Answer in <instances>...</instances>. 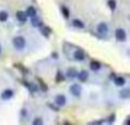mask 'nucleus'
Returning <instances> with one entry per match:
<instances>
[{
  "label": "nucleus",
  "instance_id": "1",
  "mask_svg": "<svg viewBox=\"0 0 130 125\" xmlns=\"http://www.w3.org/2000/svg\"><path fill=\"white\" fill-rule=\"evenodd\" d=\"M13 46L15 47V49L17 50H22L25 47V40L22 36H16L13 40Z\"/></svg>",
  "mask_w": 130,
  "mask_h": 125
},
{
  "label": "nucleus",
  "instance_id": "2",
  "mask_svg": "<svg viewBox=\"0 0 130 125\" xmlns=\"http://www.w3.org/2000/svg\"><path fill=\"white\" fill-rule=\"evenodd\" d=\"M115 39L119 42H123L127 39V33L123 29H117L115 30Z\"/></svg>",
  "mask_w": 130,
  "mask_h": 125
},
{
  "label": "nucleus",
  "instance_id": "3",
  "mask_svg": "<svg viewBox=\"0 0 130 125\" xmlns=\"http://www.w3.org/2000/svg\"><path fill=\"white\" fill-rule=\"evenodd\" d=\"M97 31H98V33L102 34V35L107 34V32H108L107 24H106V23H101V24H98V26H97Z\"/></svg>",
  "mask_w": 130,
  "mask_h": 125
},
{
  "label": "nucleus",
  "instance_id": "4",
  "mask_svg": "<svg viewBox=\"0 0 130 125\" xmlns=\"http://www.w3.org/2000/svg\"><path fill=\"white\" fill-rule=\"evenodd\" d=\"M70 91H71V93L73 94V96L79 97L81 93V87L79 84H73L71 87V89H70Z\"/></svg>",
  "mask_w": 130,
  "mask_h": 125
},
{
  "label": "nucleus",
  "instance_id": "5",
  "mask_svg": "<svg viewBox=\"0 0 130 125\" xmlns=\"http://www.w3.org/2000/svg\"><path fill=\"white\" fill-rule=\"evenodd\" d=\"M120 98L122 99H129L130 98V89L129 88H126V89H122L119 93Z\"/></svg>",
  "mask_w": 130,
  "mask_h": 125
},
{
  "label": "nucleus",
  "instance_id": "6",
  "mask_svg": "<svg viewBox=\"0 0 130 125\" xmlns=\"http://www.w3.org/2000/svg\"><path fill=\"white\" fill-rule=\"evenodd\" d=\"M74 58H75L78 61H82L83 59L86 58V56H85V52H83V51H81V50H76V51L74 52Z\"/></svg>",
  "mask_w": 130,
  "mask_h": 125
},
{
  "label": "nucleus",
  "instance_id": "7",
  "mask_svg": "<svg viewBox=\"0 0 130 125\" xmlns=\"http://www.w3.org/2000/svg\"><path fill=\"white\" fill-rule=\"evenodd\" d=\"M55 102L57 103L58 106H64L65 105V102H66V99H65V97L64 96H62V94H58V96L55 98Z\"/></svg>",
  "mask_w": 130,
  "mask_h": 125
},
{
  "label": "nucleus",
  "instance_id": "8",
  "mask_svg": "<svg viewBox=\"0 0 130 125\" xmlns=\"http://www.w3.org/2000/svg\"><path fill=\"white\" fill-rule=\"evenodd\" d=\"M16 17H17V19L20 20V22H25L27 18V14L24 13V11H17L16 13Z\"/></svg>",
  "mask_w": 130,
  "mask_h": 125
},
{
  "label": "nucleus",
  "instance_id": "9",
  "mask_svg": "<svg viewBox=\"0 0 130 125\" xmlns=\"http://www.w3.org/2000/svg\"><path fill=\"white\" fill-rule=\"evenodd\" d=\"M11 97H13V91L9 89L5 90V91L1 93V98L4 99V100H8V99H10Z\"/></svg>",
  "mask_w": 130,
  "mask_h": 125
},
{
  "label": "nucleus",
  "instance_id": "10",
  "mask_svg": "<svg viewBox=\"0 0 130 125\" xmlns=\"http://www.w3.org/2000/svg\"><path fill=\"white\" fill-rule=\"evenodd\" d=\"M88 72L86 71H81L80 73H78V78L81 81V82H86V81L88 80Z\"/></svg>",
  "mask_w": 130,
  "mask_h": 125
},
{
  "label": "nucleus",
  "instance_id": "11",
  "mask_svg": "<svg viewBox=\"0 0 130 125\" xmlns=\"http://www.w3.org/2000/svg\"><path fill=\"white\" fill-rule=\"evenodd\" d=\"M114 84L118 85V87H122V85L126 84V78L122 77V76H118V77L114 78Z\"/></svg>",
  "mask_w": 130,
  "mask_h": 125
},
{
  "label": "nucleus",
  "instance_id": "12",
  "mask_svg": "<svg viewBox=\"0 0 130 125\" xmlns=\"http://www.w3.org/2000/svg\"><path fill=\"white\" fill-rule=\"evenodd\" d=\"M90 69L91 71H99L101 69V64H99V61H96V60H92L90 62Z\"/></svg>",
  "mask_w": 130,
  "mask_h": 125
},
{
  "label": "nucleus",
  "instance_id": "13",
  "mask_svg": "<svg viewBox=\"0 0 130 125\" xmlns=\"http://www.w3.org/2000/svg\"><path fill=\"white\" fill-rule=\"evenodd\" d=\"M26 14H27V16H30L31 18H33V17H36L37 16V11H36V9H34L33 7H29L27 10H26Z\"/></svg>",
  "mask_w": 130,
  "mask_h": 125
},
{
  "label": "nucleus",
  "instance_id": "14",
  "mask_svg": "<svg viewBox=\"0 0 130 125\" xmlns=\"http://www.w3.org/2000/svg\"><path fill=\"white\" fill-rule=\"evenodd\" d=\"M67 76H69L70 78H74L78 76V72H76L74 68H70L69 71H67Z\"/></svg>",
  "mask_w": 130,
  "mask_h": 125
},
{
  "label": "nucleus",
  "instance_id": "15",
  "mask_svg": "<svg viewBox=\"0 0 130 125\" xmlns=\"http://www.w3.org/2000/svg\"><path fill=\"white\" fill-rule=\"evenodd\" d=\"M72 24H73L75 27H78V29H83V27H85V24H83L80 19H73Z\"/></svg>",
  "mask_w": 130,
  "mask_h": 125
},
{
  "label": "nucleus",
  "instance_id": "16",
  "mask_svg": "<svg viewBox=\"0 0 130 125\" xmlns=\"http://www.w3.org/2000/svg\"><path fill=\"white\" fill-rule=\"evenodd\" d=\"M7 18H8V14L6 11H1L0 13V22H5V20H7Z\"/></svg>",
  "mask_w": 130,
  "mask_h": 125
},
{
  "label": "nucleus",
  "instance_id": "17",
  "mask_svg": "<svg viewBox=\"0 0 130 125\" xmlns=\"http://www.w3.org/2000/svg\"><path fill=\"white\" fill-rule=\"evenodd\" d=\"M108 7H110L112 10H114L115 7H117V2H115V0H108Z\"/></svg>",
  "mask_w": 130,
  "mask_h": 125
},
{
  "label": "nucleus",
  "instance_id": "18",
  "mask_svg": "<svg viewBox=\"0 0 130 125\" xmlns=\"http://www.w3.org/2000/svg\"><path fill=\"white\" fill-rule=\"evenodd\" d=\"M32 24H33V26H39L40 25V20L37 18V16L32 18Z\"/></svg>",
  "mask_w": 130,
  "mask_h": 125
},
{
  "label": "nucleus",
  "instance_id": "19",
  "mask_svg": "<svg viewBox=\"0 0 130 125\" xmlns=\"http://www.w3.org/2000/svg\"><path fill=\"white\" fill-rule=\"evenodd\" d=\"M62 11L64 13V16H65L66 18L70 17V13H69V10L66 9V7H62Z\"/></svg>",
  "mask_w": 130,
  "mask_h": 125
},
{
  "label": "nucleus",
  "instance_id": "20",
  "mask_svg": "<svg viewBox=\"0 0 130 125\" xmlns=\"http://www.w3.org/2000/svg\"><path fill=\"white\" fill-rule=\"evenodd\" d=\"M33 124L34 125H42V121H41L40 118H37L33 121Z\"/></svg>",
  "mask_w": 130,
  "mask_h": 125
},
{
  "label": "nucleus",
  "instance_id": "21",
  "mask_svg": "<svg viewBox=\"0 0 130 125\" xmlns=\"http://www.w3.org/2000/svg\"><path fill=\"white\" fill-rule=\"evenodd\" d=\"M126 124H130V119H128V121L126 122Z\"/></svg>",
  "mask_w": 130,
  "mask_h": 125
},
{
  "label": "nucleus",
  "instance_id": "22",
  "mask_svg": "<svg viewBox=\"0 0 130 125\" xmlns=\"http://www.w3.org/2000/svg\"><path fill=\"white\" fill-rule=\"evenodd\" d=\"M0 54H1V47H0Z\"/></svg>",
  "mask_w": 130,
  "mask_h": 125
}]
</instances>
